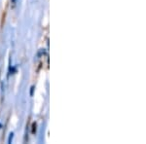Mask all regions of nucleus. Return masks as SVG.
<instances>
[{
  "instance_id": "nucleus-1",
  "label": "nucleus",
  "mask_w": 146,
  "mask_h": 144,
  "mask_svg": "<svg viewBox=\"0 0 146 144\" xmlns=\"http://www.w3.org/2000/svg\"><path fill=\"white\" fill-rule=\"evenodd\" d=\"M13 136H14V133H10V136H9V139H8V143H11L12 139H13Z\"/></svg>"
}]
</instances>
